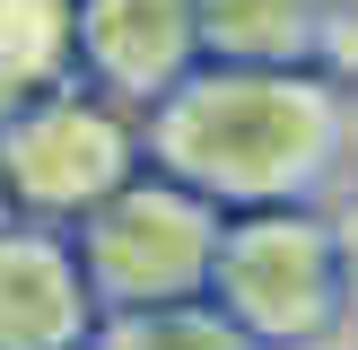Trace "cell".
<instances>
[{"mask_svg":"<svg viewBox=\"0 0 358 350\" xmlns=\"http://www.w3.org/2000/svg\"><path fill=\"white\" fill-rule=\"evenodd\" d=\"M350 149V88L324 70H227L201 62L184 88L140 114V158L201 202L236 210H297L324 202Z\"/></svg>","mask_w":358,"mask_h":350,"instance_id":"1","label":"cell"},{"mask_svg":"<svg viewBox=\"0 0 358 350\" xmlns=\"http://www.w3.org/2000/svg\"><path fill=\"white\" fill-rule=\"evenodd\" d=\"M219 237H227V210L201 202L192 184H175V175H157V167H140L122 192H105V202L70 227L79 272H87V289H96L105 315L210 298Z\"/></svg>","mask_w":358,"mask_h":350,"instance_id":"2","label":"cell"},{"mask_svg":"<svg viewBox=\"0 0 358 350\" xmlns=\"http://www.w3.org/2000/svg\"><path fill=\"white\" fill-rule=\"evenodd\" d=\"M210 307L254 350H324L341 324V254H332V210H236L219 237Z\"/></svg>","mask_w":358,"mask_h":350,"instance_id":"3","label":"cell"},{"mask_svg":"<svg viewBox=\"0 0 358 350\" xmlns=\"http://www.w3.org/2000/svg\"><path fill=\"white\" fill-rule=\"evenodd\" d=\"M140 167H149L140 158V114H122L96 88H52V97L0 114V184H9L17 219L79 227Z\"/></svg>","mask_w":358,"mask_h":350,"instance_id":"4","label":"cell"},{"mask_svg":"<svg viewBox=\"0 0 358 350\" xmlns=\"http://www.w3.org/2000/svg\"><path fill=\"white\" fill-rule=\"evenodd\" d=\"M201 70V0H79V88L149 114Z\"/></svg>","mask_w":358,"mask_h":350,"instance_id":"5","label":"cell"},{"mask_svg":"<svg viewBox=\"0 0 358 350\" xmlns=\"http://www.w3.org/2000/svg\"><path fill=\"white\" fill-rule=\"evenodd\" d=\"M96 324L105 307L79 272L70 227L9 219L0 227V350H87Z\"/></svg>","mask_w":358,"mask_h":350,"instance_id":"6","label":"cell"},{"mask_svg":"<svg viewBox=\"0 0 358 350\" xmlns=\"http://www.w3.org/2000/svg\"><path fill=\"white\" fill-rule=\"evenodd\" d=\"M201 62L324 70V0H201Z\"/></svg>","mask_w":358,"mask_h":350,"instance_id":"7","label":"cell"},{"mask_svg":"<svg viewBox=\"0 0 358 350\" xmlns=\"http://www.w3.org/2000/svg\"><path fill=\"white\" fill-rule=\"evenodd\" d=\"M79 88V0H0V114Z\"/></svg>","mask_w":358,"mask_h":350,"instance_id":"8","label":"cell"},{"mask_svg":"<svg viewBox=\"0 0 358 350\" xmlns=\"http://www.w3.org/2000/svg\"><path fill=\"white\" fill-rule=\"evenodd\" d=\"M87 350H254L236 324H227L210 298H184V307H131V315H105Z\"/></svg>","mask_w":358,"mask_h":350,"instance_id":"9","label":"cell"},{"mask_svg":"<svg viewBox=\"0 0 358 350\" xmlns=\"http://www.w3.org/2000/svg\"><path fill=\"white\" fill-rule=\"evenodd\" d=\"M324 79L358 88V0H324Z\"/></svg>","mask_w":358,"mask_h":350,"instance_id":"10","label":"cell"},{"mask_svg":"<svg viewBox=\"0 0 358 350\" xmlns=\"http://www.w3.org/2000/svg\"><path fill=\"white\" fill-rule=\"evenodd\" d=\"M332 254H341V324L358 332V192L332 210Z\"/></svg>","mask_w":358,"mask_h":350,"instance_id":"11","label":"cell"},{"mask_svg":"<svg viewBox=\"0 0 358 350\" xmlns=\"http://www.w3.org/2000/svg\"><path fill=\"white\" fill-rule=\"evenodd\" d=\"M9 219H17V202H9V184H0V227H9Z\"/></svg>","mask_w":358,"mask_h":350,"instance_id":"12","label":"cell"}]
</instances>
